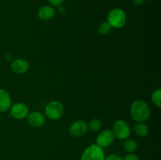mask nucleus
<instances>
[{
    "instance_id": "obj_1",
    "label": "nucleus",
    "mask_w": 161,
    "mask_h": 160,
    "mask_svg": "<svg viewBox=\"0 0 161 160\" xmlns=\"http://www.w3.org/2000/svg\"><path fill=\"white\" fill-rule=\"evenodd\" d=\"M130 112L133 120L137 122H143L150 117L151 109L146 101L136 100L132 103Z\"/></svg>"
},
{
    "instance_id": "obj_16",
    "label": "nucleus",
    "mask_w": 161,
    "mask_h": 160,
    "mask_svg": "<svg viewBox=\"0 0 161 160\" xmlns=\"http://www.w3.org/2000/svg\"><path fill=\"white\" fill-rule=\"evenodd\" d=\"M151 99L154 104L158 108H160L161 106V90L160 89H156L153 92L151 95Z\"/></svg>"
},
{
    "instance_id": "obj_9",
    "label": "nucleus",
    "mask_w": 161,
    "mask_h": 160,
    "mask_svg": "<svg viewBox=\"0 0 161 160\" xmlns=\"http://www.w3.org/2000/svg\"><path fill=\"white\" fill-rule=\"evenodd\" d=\"M27 121L33 127H41L46 123V116L39 111H31L27 116Z\"/></svg>"
},
{
    "instance_id": "obj_5",
    "label": "nucleus",
    "mask_w": 161,
    "mask_h": 160,
    "mask_svg": "<svg viewBox=\"0 0 161 160\" xmlns=\"http://www.w3.org/2000/svg\"><path fill=\"white\" fill-rule=\"evenodd\" d=\"M112 131L115 137L118 138L120 141H124L128 138L130 134V125L126 121L122 119H119L114 122Z\"/></svg>"
},
{
    "instance_id": "obj_11",
    "label": "nucleus",
    "mask_w": 161,
    "mask_h": 160,
    "mask_svg": "<svg viewBox=\"0 0 161 160\" xmlns=\"http://www.w3.org/2000/svg\"><path fill=\"white\" fill-rule=\"evenodd\" d=\"M12 105V100L9 93L0 89V112H6Z\"/></svg>"
},
{
    "instance_id": "obj_14",
    "label": "nucleus",
    "mask_w": 161,
    "mask_h": 160,
    "mask_svg": "<svg viewBox=\"0 0 161 160\" xmlns=\"http://www.w3.org/2000/svg\"><path fill=\"white\" fill-rule=\"evenodd\" d=\"M124 143H123V147L125 149L126 152H129V153H133L135 151L138 149V144L136 141L133 139H127L124 140Z\"/></svg>"
},
{
    "instance_id": "obj_7",
    "label": "nucleus",
    "mask_w": 161,
    "mask_h": 160,
    "mask_svg": "<svg viewBox=\"0 0 161 160\" xmlns=\"http://www.w3.org/2000/svg\"><path fill=\"white\" fill-rule=\"evenodd\" d=\"M10 115L16 119H26L29 113V108L22 102H18L14 104L11 105L10 107Z\"/></svg>"
},
{
    "instance_id": "obj_21",
    "label": "nucleus",
    "mask_w": 161,
    "mask_h": 160,
    "mask_svg": "<svg viewBox=\"0 0 161 160\" xmlns=\"http://www.w3.org/2000/svg\"><path fill=\"white\" fill-rule=\"evenodd\" d=\"M132 3L135 6H141L145 3V0H132Z\"/></svg>"
},
{
    "instance_id": "obj_22",
    "label": "nucleus",
    "mask_w": 161,
    "mask_h": 160,
    "mask_svg": "<svg viewBox=\"0 0 161 160\" xmlns=\"http://www.w3.org/2000/svg\"><path fill=\"white\" fill-rule=\"evenodd\" d=\"M59 7V9H58V10H59L60 13H63L65 12V7L63 6H58Z\"/></svg>"
},
{
    "instance_id": "obj_13",
    "label": "nucleus",
    "mask_w": 161,
    "mask_h": 160,
    "mask_svg": "<svg viewBox=\"0 0 161 160\" xmlns=\"http://www.w3.org/2000/svg\"><path fill=\"white\" fill-rule=\"evenodd\" d=\"M134 130L139 137H145L149 133V127L143 122H137L134 126Z\"/></svg>"
},
{
    "instance_id": "obj_20",
    "label": "nucleus",
    "mask_w": 161,
    "mask_h": 160,
    "mask_svg": "<svg viewBox=\"0 0 161 160\" xmlns=\"http://www.w3.org/2000/svg\"><path fill=\"white\" fill-rule=\"evenodd\" d=\"M105 160H123V158L117 154H112L107 156Z\"/></svg>"
},
{
    "instance_id": "obj_15",
    "label": "nucleus",
    "mask_w": 161,
    "mask_h": 160,
    "mask_svg": "<svg viewBox=\"0 0 161 160\" xmlns=\"http://www.w3.org/2000/svg\"><path fill=\"white\" fill-rule=\"evenodd\" d=\"M87 127L88 129H90V130H92V131L97 132L102 129V122L97 119H92V120L90 121L89 123L87 124Z\"/></svg>"
},
{
    "instance_id": "obj_10",
    "label": "nucleus",
    "mask_w": 161,
    "mask_h": 160,
    "mask_svg": "<svg viewBox=\"0 0 161 160\" xmlns=\"http://www.w3.org/2000/svg\"><path fill=\"white\" fill-rule=\"evenodd\" d=\"M10 68L15 73L22 75L29 70V63L23 58H17L12 61L10 64Z\"/></svg>"
},
{
    "instance_id": "obj_8",
    "label": "nucleus",
    "mask_w": 161,
    "mask_h": 160,
    "mask_svg": "<svg viewBox=\"0 0 161 160\" xmlns=\"http://www.w3.org/2000/svg\"><path fill=\"white\" fill-rule=\"evenodd\" d=\"M114 140L115 136L113 131L107 129V130H102L99 133L98 136H97V139H96V144L100 146L101 147L104 148V147H107L113 144V143L114 142Z\"/></svg>"
},
{
    "instance_id": "obj_19",
    "label": "nucleus",
    "mask_w": 161,
    "mask_h": 160,
    "mask_svg": "<svg viewBox=\"0 0 161 160\" xmlns=\"http://www.w3.org/2000/svg\"><path fill=\"white\" fill-rule=\"evenodd\" d=\"M64 1V0H48L49 3L53 7H58V6H61Z\"/></svg>"
},
{
    "instance_id": "obj_2",
    "label": "nucleus",
    "mask_w": 161,
    "mask_h": 160,
    "mask_svg": "<svg viewBox=\"0 0 161 160\" xmlns=\"http://www.w3.org/2000/svg\"><path fill=\"white\" fill-rule=\"evenodd\" d=\"M127 16L125 12L119 8H115L109 11L107 17V22L112 28H121L125 25Z\"/></svg>"
},
{
    "instance_id": "obj_23",
    "label": "nucleus",
    "mask_w": 161,
    "mask_h": 160,
    "mask_svg": "<svg viewBox=\"0 0 161 160\" xmlns=\"http://www.w3.org/2000/svg\"><path fill=\"white\" fill-rule=\"evenodd\" d=\"M149 1H154V0H149Z\"/></svg>"
},
{
    "instance_id": "obj_3",
    "label": "nucleus",
    "mask_w": 161,
    "mask_h": 160,
    "mask_svg": "<svg viewBox=\"0 0 161 160\" xmlns=\"http://www.w3.org/2000/svg\"><path fill=\"white\" fill-rule=\"evenodd\" d=\"M64 108L62 103L58 100H52L45 108V116L50 120L56 121L61 119L64 114Z\"/></svg>"
},
{
    "instance_id": "obj_17",
    "label": "nucleus",
    "mask_w": 161,
    "mask_h": 160,
    "mask_svg": "<svg viewBox=\"0 0 161 160\" xmlns=\"http://www.w3.org/2000/svg\"><path fill=\"white\" fill-rule=\"evenodd\" d=\"M97 31L102 35H108V33L111 32L112 27L108 24V22H102L98 26Z\"/></svg>"
},
{
    "instance_id": "obj_6",
    "label": "nucleus",
    "mask_w": 161,
    "mask_h": 160,
    "mask_svg": "<svg viewBox=\"0 0 161 160\" xmlns=\"http://www.w3.org/2000/svg\"><path fill=\"white\" fill-rule=\"evenodd\" d=\"M88 130L87 124L83 120H77L72 122L69 127V134L74 138H80L84 136Z\"/></svg>"
},
{
    "instance_id": "obj_4",
    "label": "nucleus",
    "mask_w": 161,
    "mask_h": 160,
    "mask_svg": "<svg viewBox=\"0 0 161 160\" xmlns=\"http://www.w3.org/2000/svg\"><path fill=\"white\" fill-rule=\"evenodd\" d=\"M105 158L103 148L97 144H92L84 149L80 160H105Z\"/></svg>"
},
{
    "instance_id": "obj_18",
    "label": "nucleus",
    "mask_w": 161,
    "mask_h": 160,
    "mask_svg": "<svg viewBox=\"0 0 161 160\" xmlns=\"http://www.w3.org/2000/svg\"><path fill=\"white\" fill-rule=\"evenodd\" d=\"M123 160H140V158L135 154L128 153L124 156Z\"/></svg>"
},
{
    "instance_id": "obj_12",
    "label": "nucleus",
    "mask_w": 161,
    "mask_h": 160,
    "mask_svg": "<svg viewBox=\"0 0 161 160\" xmlns=\"http://www.w3.org/2000/svg\"><path fill=\"white\" fill-rule=\"evenodd\" d=\"M55 15L54 8L51 6H42L38 10V17L42 20H48Z\"/></svg>"
}]
</instances>
